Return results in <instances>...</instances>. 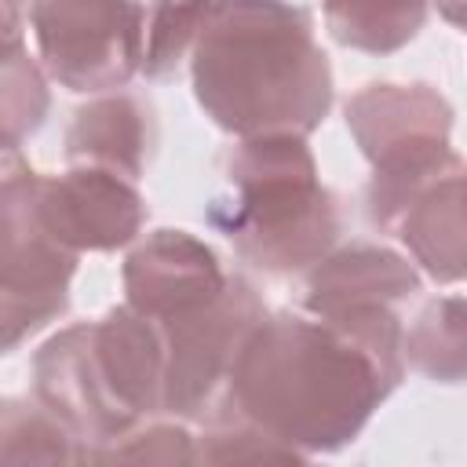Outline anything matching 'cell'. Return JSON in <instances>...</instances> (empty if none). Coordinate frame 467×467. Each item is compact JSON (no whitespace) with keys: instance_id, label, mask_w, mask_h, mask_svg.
<instances>
[{"instance_id":"6da1fadb","label":"cell","mask_w":467,"mask_h":467,"mask_svg":"<svg viewBox=\"0 0 467 467\" xmlns=\"http://www.w3.org/2000/svg\"><path fill=\"white\" fill-rule=\"evenodd\" d=\"M401 379L398 310L358 306L332 317L281 310L244 339L219 409L248 416L310 460L350 445Z\"/></svg>"},{"instance_id":"7a4b0ae2","label":"cell","mask_w":467,"mask_h":467,"mask_svg":"<svg viewBox=\"0 0 467 467\" xmlns=\"http://www.w3.org/2000/svg\"><path fill=\"white\" fill-rule=\"evenodd\" d=\"M193 95L223 131L310 135L332 109V66L288 0H223L193 44Z\"/></svg>"},{"instance_id":"3957f363","label":"cell","mask_w":467,"mask_h":467,"mask_svg":"<svg viewBox=\"0 0 467 467\" xmlns=\"http://www.w3.org/2000/svg\"><path fill=\"white\" fill-rule=\"evenodd\" d=\"M226 193L204 219L263 274L288 277L325 259L343 234L339 197L321 182L303 135L241 139L226 161Z\"/></svg>"},{"instance_id":"277c9868","label":"cell","mask_w":467,"mask_h":467,"mask_svg":"<svg viewBox=\"0 0 467 467\" xmlns=\"http://www.w3.org/2000/svg\"><path fill=\"white\" fill-rule=\"evenodd\" d=\"M347 128L372 164L365 215L394 234L405 208L449 171L463 168L452 150V106L431 84H368L343 106Z\"/></svg>"},{"instance_id":"5b68a950","label":"cell","mask_w":467,"mask_h":467,"mask_svg":"<svg viewBox=\"0 0 467 467\" xmlns=\"http://www.w3.org/2000/svg\"><path fill=\"white\" fill-rule=\"evenodd\" d=\"M266 317V303L252 281L230 274L223 292L204 306L153 321L164 336V383H161V412L171 420L204 423L230 383V368L252 336V328Z\"/></svg>"},{"instance_id":"8992f818","label":"cell","mask_w":467,"mask_h":467,"mask_svg":"<svg viewBox=\"0 0 467 467\" xmlns=\"http://www.w3.org/2000/svg\"><path fill=\"white\" fill-rule=\"evenodd\" d=\"M150 0H29L44 69L66 91L124 88L142 66Z\"/></svg>"},{"instance_id":"52a82bcc","label":"cell","mask_w":467,"mask_h":467,"mask_svg":"<svg viewBox=\"0 0 467 467\" xmlns=\"http://www.w3.org/2000/svg\"><path fill=\"white\" fill-rule=\"evenodd\" d=\"M33 394L84 445V463H88L91 449H99V445L120 438L124 431H131L135 423H142L109 390L99 354H95L91 321L55 332L33 354Z\"/></svg>"},{"instance_id":"ba28073f","label":"cell","mask_w":467,"mask_h":467,"mask_svg":"<svg viewBox=\"0 0 467 467\" xmlns=\"http://www.w3.org/2000/svg\"><path fill=\"white\" fill-rule=\"evenodd\" d=\"M40 215L47 230L80 255L131 244L146 226L150 208L135 182L73 164L62 175H40Z\"/></svg>"},{"instance_id":"9c48e42d","label":"cell","mask_w":467,"mask_h":467,"mask_svg":"<svg viewBox=\"0 0 467 467\" xmlns=\"http://www.w3.org/2000/svg\"><path fill=\"white\" fill-rule=\"evenodd\" d=\"M226 277L212 244L171 226L146 234L124 259L128 306L157 325L215 299Z\"/></svg>"},{"instance_id":"30bf717a","label":"cell","mask_w":467,"mask_h":467,"mask_svg":"<svg viewBox=\"0 0 467 467\" xmlns=\"http://www.w3.org/2000/svg\"><path fill=\"white\" fill-rule=\"evenodd\" d=\"M77 259L40 215V175L26 168L0 179V281L29 296H69Z\"/></svg>"},{"instance_id":"8fae6325","label":"cell","mask_w":467,"mask_h":467,"mask_svg":"<svg viewBox=\"0 0 467 467\" xmlns=\"http://www.w3.org/2000/svg\"><path fill=\"white\" fill-rule=\"evenodd\" d=\"M420 292L416 266L383 248V244H347L328 252L306 270L303 310L317 317H332L358 306H390L398 310Z\"/></svg>"},{"instance_id":"7c38bea8","label":"cell","mask_w":467,"mask_h":467,"mask_svg":"<svg viewBox=\"0 0 467 467\" xmlns=\"http://www.w3.org/2000/svg\"><path fill=\"white\" fill-rule=\"evenodd\" d=\"M153 139H157L153 106L139 95L113 91L91 99L73 113L66 128V161L139 182L153 153Z\"/></svg>"},{"instance_id":"4fadbf2b","label":"cell","mask_w":467,"mask_h":467,"mask_svg":"<svg viewBox=\"0 0 467 467\" xmlns=\"http://www.w3.org/2000/svg\"><path fill=\"white\" fill-rule=\"evenodd\" d=\"M95 354L109 390L120 405L146 420L161 412V383H164V336L139 310L113 306L106 317L91 321Z\"/></svg>"},{"instance_id":"5bb4252c","label":"cell","mask_w":467,"mask_h":467,"mask_svg":"<svg viewBox=\"0 0 467 467\" xmlns=\"http://www.w3.org/2000/svg\"><path fill=\"white\" fill-rule=\"evenodd\" d=\"M463 168L449 171L431 190H423L394 226L412 259L438 285L463 281Z\"/></svg>"},{"instance_id":"9a60e30c","label":"cell","mask_w":467,"mask_h":467,"mask_svg":"<svg viewBox=\"0 0 467 467\" xmlns=\"http://www.w3.org/2000/svg\"><path fill=\"white\" fill-rule=\"evenodd\" d=\"M328 33L365 55H394L427 22L431 0H321Z\"/></svg>"},{"instance_id":"2e32d148","label":"cell","mask_w":467,"mask_h":467,"mask_svg":"<svg viewBox=\"0 0 467 467\" xmlns=\"http://www.w3.org/2000/svg\"><path fill=\"white\" fill-rule=\"evenodd\" d=\"M405 365L434 383H460L467 372V314L463 296L431 299L409 332H401Z\"/></svg>"},{"instance_id":"e0dca14e","label":"cell","mask_w":467,"mask_h":467,"mask_svg":"<svg viewBox=\"0 0 467 467\" xmlns=\"http://www.w3.org/2000/svg\"><path fill=\"white\" fill-rule=\"evenodd\" d=\"M0 463H84V445L40 401L4 398Z\"/></svg>"},{"instance_id":"ac0fdd59","label":"cell","mask_w":467,"mask_h":467,"mask_svg":"<svg viewBox=\"0 0 467 467\" xmlns=\"http://www.w3.org/2000/svg\"><path fill=\"white\" fill-rule=\"evenodd\" d=\"M219 7L223 0H150L139 73H146L150 80L168 77L182 62V55L193 51L197 36Z\"/></svg>"},{"instance_id":"d6986e66","label":"cell","mask_w":467,"mask_h":467,"mask_svg":"<svg viewBox=\"0 0 467 467\" xmlns=\"http://www.w3.org/2000/svg\"><path fill=\"white\" fill-rule=\"evenodd\" d=\"M51 113V88L26 44L0 51V146H22L44 128Z\"/></svg>"},{"instance_id":"ffe728a7","label":"cell","mask_w":467,"mask_h":467,"mask_svg":"<svg viewBox=\"0 0 467 467\" xmlns=\"http://www.w3.org/2000/svg\"><path fill=\"white\" fill-rule=\"evenodd\" d=\"M259 460H306L281 438L266 434L259 423L234 409H219L201 423L197 463H259Z\"/></svg>"},{"instance_id":"44dd1931","label":"cell","mask_w":467,"mask_h":467,"mask_svg":"<svg viewBox=\"0 0 467 467\" xmlns=\"http://www.w3.org/2000/svg\"><path fill=\"white\" fill-rule=\"evenodd\" d=\"M88 463H197V438L182 423H135L91 449Z\"/></svg>"},{"instance_id":"7402d4cb","label":"cell","mask_w":467,"mask_h":467,"mask_svg":"<svg viewBox=\"0 0 467 467\" xmlns=\"http://www.w3.org/2000/svg\"><path fill=\"white\" fill-rule=\"evenodd\" d=\"M66 306H69V296H29L0 281V354H11L15 347H22L33 332H40L58 314H66Z\"/></svg>"},{"instance_id":"603a6c76","label":"cell","mask_w":467,"mask_h":467,"mask_svg":"<svg viewBox=\"0 0 467 467\" xmlns=\"http://www.w3.org/2000/svg\"><path fill=\"white\" fill-rule=\"evenodd\" d=\"M22 15L26 0H0V51L22 44Z\"/></svg>"},{"instance_id":"cb8c5ba5","label":"cell","mask_w":467,"mask_h":467,"mask_svg":"<svg viewBox=\"0 0 467 467\" xmlns=\"http://www.w3.org/2000/svg\"><path fill=\"white\" fill-rule=\"evenodd\" d=\"M26 168H29V161L15 146H0V179H7L15 171H26Z\"/></svg>"},{"instance_id":"d4e9b609","label":"cell","mask_w":467,"mask_h":467,"mask_svg":"<svg viewBox=\"0 0 467 467\" xmlns=\"http://www.w3.org/2000/svg\"><path fill=\"white\" fill-rule=\"evenodd\" d=\"M438 4V11L452 22V26H460L463 22V0H434Z\"/></svg>"}]
</instances>
